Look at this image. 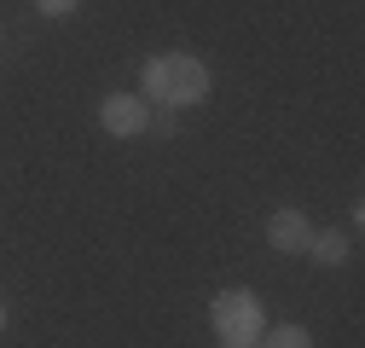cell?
Wrapping results in <instances>:
<instances>
[{
    "label": "cell",
    "mask_w": 365,
    "mask_h": 348,
    "mask_svg": "<svg viewBox=\"0 0 365 348\" xmlns=\"http://www.w3.org/2000/svg\"><path fill=\"white\" fill-rule=\"evenodd\" d=\"M145 99H157V105H168V111L209 99V70H203V58H192V53H163V58H151V64H145Z\"/></svg>",
    "instance_id": "cell-1"
},
{
    "label": "cell",
    "mask_w": 365,
    "mask_h": 348,
    "mask_svg": "<svg viewBox=\"0 0 365 348\" xmlns=\"http://www.w3.org/2000/svg\"><path fill=\"white\" fill-rule=\"evenodd\" d=\"M209 319H215L220 348H255V342H261V331H267L255 290H220V296L209 302Z\"/></svg>",
    "instance_id": "cell-2"
},
{
    "label": "cell",
    "mask_w": 365,
    "mask_h": 348,
    "mask_svg": "<svg viewBox=\"0 0 365 348\" xmlns=\"http://www.w3.org/2000/svg\"><path fill=\"white\" fill-rule=\"evenodd\" d=\"M145 122H151V111H145L140 93H110V99L99 105V128H105V134H116V140L145 134Z\"/></svg>",
    "instance_id": "cell-3"
},
{
    "label": "cell",
    "mask_w": 365,
    "mask_h": 348,
    "mask_svg": "<svg viewBox=\"0 0 365 348\" xmlns=\"http://www.w3.org/2000/svg\"><path fill=\"white\" fill-rule=\"evenodd\" d=\"M267 244L279 250V255H302V250L313 244V221H307L302 209H279V215L267 221Z\"/></svg>",
    "instance_id": "cell-4"
},
{
    "label": "cell",
    "mask_w": 365,
    "mask_h": 348,
    "mask_svg": "<svg viewBox=\"0 0 365 348\" xmlns=\"http://www.w3.org/2000/svg\"><path fill=\"white\" fill-rule=\"evenodd\" d=\"M307 255H313V261H325V267H336V261H348V238H342V232H313Z\"/></svg>",
    "instance_id": "cell-5"
},
{
    "label": "cell",
    "mask_w": 365,
    "mask_h": 348,
    "mask_svg": "<svg viewBox=\"0 0 365 348\" xmlns=\"http://www.w3.org/2000/svg\"><path fill=\"white\" fill-rule=\"evenodd\" d=\"M261 348H313V337L302 325H279V331H261Z\"/></svg>",
    "instance_id": "cell-6"
},
{
    "label": "cell",
    "mask_w": 365,
    "mask_h": 348,
    "mask_svg": "<svg viewBox=\"0 0 365 348\" xmlns=\"http://www.w3.org/2000/svg\"><path fill=\"white\" fill-rule=\"evenodd\" d=\"M145 128H151V134H157V140H168V134H174V111L163 105V111H157V116H151Z\"/></svg>",
    "instance_id": "cell-7"
},
{
    "label": "cell",
    "mask_w": 365,
    "mask_h": 348,
    "mask_svg": "<svg viewBox=\"0 0 365 348\" xmlns=\"http://www.w3.org/2000/svg\"><path fill=\"white\" fill-rule=\"evenodd\" d=\"M35 12L41 18H64V12H76V0H35Z\"/></svg>",
    "instance_id": "cell-8"
},
{
    "label": "cell",
    "mask_w": 365,
    "mask_h": 348,
    "mask_svg": "<svg viewBox=\"0 0 365 348\" xmlns=\"http://www.w3.org/2000/svg\"><path fill=\"white\" fill-rule=\"evenodd\" d=\"M0 331H6V308H0Z\"/></svg>",
    "instance_id": "cell-9"
}]
</instances>
